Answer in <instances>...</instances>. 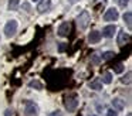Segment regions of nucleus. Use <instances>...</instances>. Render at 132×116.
<instances>
[{"label": "nucleus", "instance_id": "2eb2a0df", "mask_svg": "<svg viewBox=\"0 0 132 116\" xmlns=\"http://www.w3.org/2000/svg\"><path fill=\"white\" fill-rule=\"evenodd\" d=\"M89 59H91V62L94 65H98L101 62V55L98 52H94V54H91V57H89Z\"/></svg>", "mask_w": 132, "mask_h": 116}, {"label": "nucleus", "instance_id": "a878e982", "mask_svg": "<svg viewBox=\"0 0 132 116\" xmlns=\"http://www.w3.org/2000/svg\"><path fill=\"white\" fill-rule=\"evenodd\" d=\"M12 115H13V110L12 109H7L6 113H4V116H12Z\"/></svg>", "mask_w": 132, "mask_h": 116}, {"label": "nucleus", "instance_id": "1a4fd4ad", "mask_svg": "<svg viewBox=\"0 0 132 116\" xmlns=\"http://www.w3.org/2000/svg\"><path fill=\"white\" fill-rule=\"evenodd\" d=\"M129 40H131V37H129V34H126L125 31H119V34H118V45H125L126 42H129Z\"/></svg>", "mask_w": 132, "mask_h": 116}, {"label": "nucleus", "instance_id": "b1692460", "mask_svg": "<svg viewBox=\"0 0 132 116\" xmlns=\"http://www.w3.org/2000/svg\"><path fill=\"white\" fill-rule=\"evenodd\" d=\"M23 8H26V11H30V10H31L29 3H23Z\"/></svg>", "mask_w": 132, "mask_h": 116}, {"label": "nucleus", "instance_id": "bb28decb", "mask_svg": "<svg viewBox=\"0 0 132 116\" xmlns=\"http://www.w3.org/2000/svg\"><path fill=\"white\" fill-rule=\"evenodd\" d=\"M68 2H70V3H71V4H75V3H77V2H78V0H68Z\"/></svg>", "mask_w": 132, "mask_h": 116}, {"label": "nucleus", "instance_id": "6ab92c4d", "mask_svg": "<svg viewBox=\"0 0 132 116\" xmlns=\"http://www.w3.org/2000/svg\"><path fill=\"white\" fill-rule=\"evenodd\" d=\"M9 10H17L19 7V0H9Z\"/></svg>", "mask_w": 132, "mask_h": 116}, {"label": "nucleus", "instance_id": "f3484780", "mask_svg": "<svg viewBox=\"0 0 132 116\" xmlns=\"http://www.w3.org/2000/svg\"><path fill=\"white\" fill-rule=\"evenodd\" d=\"M102 82H104V84H111V82H112V74L111 72H104Z\"/></svg>", "mask_w": 132, "mask_h": 116}, {"label": "nucleus", "instance_id": "39448f33", "mask_svg": "<svg viewBox=\"0 0 132 116\" xmlns=\"http://www.w3.org/2000/svg\"><path fill=\"white\" fill-rule=\"evenodd\" d=\"M70 31H71V24H70V21H64V23L60 24L57 33H58L60 37H67L70 34Z\"/></svg>", "mask_w": 132, "mask_h": 116}, {"label": "nucleus", "instance_id": "c85d7f7f", "mask_svg": "<svg viewBox=\"0 0 132 116\" xmlns=\"http://www.w3.org/2000/svg\"><path fill=\"white\" fill-rule=\"evenodd\" d=\"M128 116H131V115H128Z\"/></svg>", "mask_w": 132, "mask_h": 116}, {"label": "nucleus", "instance_id": "412c9836", "mask_svg": "<svg viewBox=\"0 0 132 116\" xmlns=\"http://www.w3.org/2000/svg\"><path fill=\"white\" fill-rule=\"evenodd\" d=\"M117 2H118V4H119L121 7H126L128 3H129V0H117Z\"/></svg>", "mask_w": 132, "mask_h": 116}, {"label": "nucleus", "instance_id": "7ed1b4c3", "mask_svg": "<svg viewBox=\"0 0 132 116\" xmlns=\"http://www.w3.org/2000/svg\"><path fill=\"white\" fill-rule=\"evenodd\" d=\"M24 115L26 116H38V106L34 102H27L24 108Z\"/></svg>", "mask_w": 132, "mask_h": 116}, {"label": "nucleus", "instance_id": "f257e3e1", "mask_svg": "<svg viewBox=\"0 0 132 116\" xmlns=\"http://www.w3.org/2000/svg\"><path fill=\"white\" fill-rule=\"evenodd\" d=\"M89 21H91V19H89V13L88 11H81L80 16L77 17V25L80 30H85L87 27H88Z\"/></svg>", "mask_w": 132, "mask_h": 116}, {"label": "nucleus", "instance_id": "9d476101", "mask_svg": "<svg viewBox=\"0 0 132 116\" xmlns=\"http://www.w3.org/2000/svg\"><path fill=\"white\" fill-rule=\"evenodd\" d=\"M100 40H101V33L100 31H91V33H89L88 41L91 42V44H97Z\"/></svg>", "mask_w": 132, "mask_h": 116}, {"label": "nucleus", "instance_id": "6e6552de", "mask_svg": "<svg viewBox=\"0 0 132 116\" xmlns=\"http://www.w3.org/2000/svg\"><path fill=\"white\" fill-rule=\"evenodd\" d=\"M115 31H117V27H115V24L106 25V27H104V30H102V35L106 37V38H111V37H114Z\"/></svg>", "mask_w": 132, "mask_h": 116}, {"label": "nucleus", "instance_id": "cd10ccee", "mask_svg": "<svg viewBox=\"0 0 132 116\" xmlns=\"http://www.w3.org/2000/svg\"><path fill=\"white\" fill-rule=\"evenodd\" d=\"M33 2H37V0H33Z\"/></svg>", "mask_w": 132, "mask_h": 116}, {"label": "nucleus", "instance_id": "dca6fc26", "mask_svg": "<svg viewBox=\"0 0 132 116\" xmlns=\"http://www.w3.org/2000/svg\"><path fill=\"white\" fill-rule=\"evenodd\" d=\"M29 86H30V88H36V89H43V84H41L40 81H37V79L29 82Z\"/></svg>", "mask_w": 132, "mask_h": 116}, {"label": "nucleus", "instance_id": "5701e85b", "mask_svg": "<svg viewBox=\"0 0 132 116\" xmlns=\"http://www.w3.org/2000/svg\"><path fill=\"white\" fill-rule=\"evenodd\" d=\"M106 116H118V112L115 109H109L108 112H106Z\"/></svg>", "mask_w": 132, "mask_h": 116}, {"label": "nucleus", "instance_id": "4be33fe9", "mask_svg": "<svg viewBox=\"0 0 132 116\" xmlns=\"http://www.w3.org/2000/svg\"><path fill=\"white\" fill-rule=\"evenodd\" d=\"M47 116H64V115H63V112H61V110H54V112L48 113Z\"/></svg>", "mask_w": 132, "mask_h": 116}, {"label": "nucleus", "instance_id": "393cba45", "mask_svg": "<svg viewBox=\"0 0 132 116\" xmlns=\"http://www.w3.org/2000/svg\"><path fill=\"white\" fill-rule=\"evenodd\" d=\"M65 48H67V45L64 44V42H61V45H60V47H58V50H60V51H64V50H65Z\"/></svg>", "mask_w": 132, "mask_h": 116}, {"label": "nucleus", "instance_id": "0eeeda50", "mask_svg": "<svg viewBox=\"0 0 132 116\" xmlns=\"http://www.w3.org/2000/svg\"><path fill=\"white\" fill-rule=\"evenodd\" d=\"M50 7H51V0H41L37 4V11L43 14V13H46V11H48Z\"/></svg>", "mask_w": 132, "mask_h": 116}, {"label": "nucleus", "instance_id": "f8f14e48", "mask_svg": "<svg viewBox=\"0 0 132 116\" xmlns=\"http://www.w3.org/2000/svg\"><path fill=\"white\" fill-rule=\"evenodd\" d=\"M89 89H94V91H101L102 89V84L100 82V79H94L92 82H89L88 84Z\"/></svg>", "mask_w": 132, "mask_h": 116}, {"label": "nucleus", "instance_id": "c756f323", "mask_svg": "<svg viewBox=\"0 0 132 116\" xmlns=\"http://www.w3.org/2000/svg\"><path fill=\"white\" fill-rule=\"evenodd\" d=\"M92 116H94V115H92Z\"/></svg>", "mask_w": 132, "mask_h": 116}, {"label": "nucleus", "instance_id": "423d86ee", "mask_svg": "<svg viewBox=\"0 0 132 116\" xmlns=\"http://www.w3.org/2000/svg\"><path fill=\"white\" fill-rule=\"evenodd\" d=\"M78 106V101L75 96H70V98L65 99V108L68 109V112H74Z\"/></svg>", "mask_w": 132, "mask_h": 116}, {"label": "nucleus", "instance_id": "9b49d317", "mask_svg": "<svg viewBox=\"0 0 132 116\" xmlns=\"http://www.w3.org/2000/svg\"><path fill=\"white\" fill-rule=\"evenodd\" d=\"M112 106H114L115 110H122L123 108H125V102L119 98H115L114 101H112Z\"/></svg>", "mask_w": 132, "mask_h": 116}, {"label": "nucleus", "instance_id": "ddd939ff", "mask_svg": "<svg viewBox=\"0 0 132 116\" xmlns=\"http://www.w3.org/2000/svg\"><path fill=\"white\" fill-rule=\"evenodd\" d=\"M123 21H125L126 27L131 30V28H132V13H131V11H126V13L123 14Z\"/></svg>", "mask_w": 132, "mask_h": 116}, {"label": "nucleus", "instance_id": "4468645a", "mask_svg": "<svg viewBox=\"0 0 132 116\" xmlns=\"http://www.w3.org/2000/svg\"><path fill=\"white\" fill-rule=\"evenodd\" d=\"M114 57H115L114 51H105V52L101 55V59H104V61H109V59H112Z\"/></svg>", "mask_w": 132, "mask_h": 116}, {"label": "nucleus", "instance_id": "20e7f679", "mask_svg": "<svg viewBox=\"0 0 132 116\" xmlns=\"http://www.w3.org/2000/svg\"><path fill=\"white\" fill-rule=\"evenodd\" d=\"M118 17H119V13H118L117 8H108V10L105 11V14H104V20L105 21H117Z\"/></svg>", "mask_w": 132, "mask_h": 116}, {"label": "nucleus", "instance_id": "a211bd4d", "mask_svg": "<svg viewBox=\"0 0 132 116\" xmlns=\"http://www.w3.org/2000/svg\"><path fill=\"white\" fill-rule=\"evenodd\" d=\"M131 76H132L131 72H126L125 75L121 78V82H122V84H125V85H129V84H131Z\"/></svg>", "mask_w": 132, "mask_h": 116}, {"label": "nucleus", "instance_id": "aec40b11", "mask_svg": "<svg viewBox=\"0 0 132 116\" xmlns=\"http://www.w3.org/2000/svg\"><path fill=\"white\" fill-rule=\"evenodd\" d=\"M123 69H125V67H123V64H121V62H119V64H117V65L114 67V72H115V74L123 72Z\"/></svg>", "mask_w": 132, "mask_h": 116}, {"label": "nucleus", "instance_id": "f03ea898", "mask_svg": "<svg viewBox=\"0 0 132 116\" xmlns=\"http://www.w3.org/2000/svg\"><path fill=\"white\" fill-rule=\"evenodd\" d=\"M16 33H17V21L16 20H9L7 24L4 25V34H6L7 38H12Z\"/></svg>", "mask_w": 132, "mask_h": 116}]
</instances>
